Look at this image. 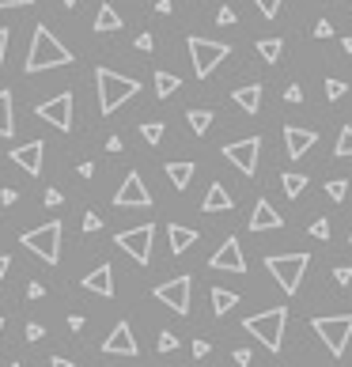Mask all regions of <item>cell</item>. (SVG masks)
Returning <instances> with one entry per match:
<instances>
[{"mask_svg": "<svg viewBox=\"0 0 352 367\" xmlns=\"http://www.w3.org/2000/svg\"><path fill=\"white\" fill-rule=\"evenodd\" d=\"M61 65H72V53L50 35V27H42V23H38L35 35H30V50H27V61H23V68H27V76H35V73H46V68H61Z\"/></svg>", "mask_w": 352, "mask_h": 367, "instance_id": "1", "label": "cell"}, {"mask_svg": "<svg viewBox=\"0 0 352 367\" xmlns=\"http://www.w3.org/2000/svg\"><path fill=\"white\" fill-rule=\"evenodd\" d=\"M95 87H99V110L102 114H114L122 102H129L140 91V84L133 76H118L110 68H95Z\"/></svg>", "mask_w": 352, "mask_h": 367, "instance_id": "2", "label": "cell"}, {"mask_svg": "<svg viewBox=\"0 0 352 367\" xmlns=\"http://www.w3.org/2000/svg\"><path fill=\"white\" fill-rule=\"evenodd\" d=\"M284 322H288V310L284 307H273V310H261V314H250L243 322V330L254 333V337H258L269 352H281V345H284Z\"/></svg>", "mask_w": 352, "mask_h": 367, "instance_id": "3", "label": "cell"}, {"mask_svg": "<svg viewBox=\"0 0 352 367\" xmlns=\"http://www.w3.org/2000/svg\"><path fill=\"white\" fill-rule=\"evenodd\" d=\"M307 265H311V254H269V258H266L269 276H273V281L281 284V288H284L288 295L299 292Z\"/></svg>", "mask_w": 352, "mask_h": 367, "instance_id": "4", "label": "cell"}, {"mask_svg": "<svg viewBox=\"0 0 352 367\" xmlns=\"http://www.w3.org/2000/svg\"><path fill=\"white\" fill-rule=\"evenodd\" d=\"M19 243L27 246L30 254H38L46 265H57V261H61V223H57V220L42 223V227H35V231H27V235H19Z\"/></svg>", "mask_w": 352, "mask_h": 367, "instance_id": "5", "label": "cell"}, {"mask_svg": "<svg viewBox=\"0 0 352 367\" xmlns=\"http://www.w3.org/2000/svg\"><path fill=\"white\" fill-rule=\"evenodd\" d=\"M315 333L322 337V345L330 348V356H345L349 348V337H352V314H333V318H315Z\"/></svg>", "mask_w": 352, "mask_h": 367, "instance_id": "6", "label": "cell"}, {"mask_svg": "<svg viewBox=\"0 0 352 367\" xmlns=\"http://www.w3.org/2000/svg\"><path fill=\"white\" fill-rule=\"evenodd\" d=\"M186 46H189V57H194V73L201 76V79H209L212 68L231 53L228 42H209V38H189Z\"/></svg>", "mask_w": 352, "mask_h": 367, "instance_id": "7", "label": "cell"}, {"mask_svg": "<svg viewBox=\"0 0 352 367\" xmlns=\"http://www.w3.org/2000/svg\"><path fill=\"white\" fill-rule=\"evenodd\" d=\"M151 235H156L151 223H140V227H129V231H122V235H114V243L122 246L137 265H148L151 261Z\"/></svg>", "mask_w": 352, "mask_h": 367, "instance_id": "8", "label": "cell"}, {"mask_svg": "<svg viewBox=\"0 0 352 367\" xmlns=\"http://www.w3.org/2000/svg\"><path fill=\"white\" fill-rule=\"evenodd\" d=\"M189 292H194V281H189V276L182 273V276H174V281L159 284V288L151 292V295H156V299L163 303V307H171L174 314L186 318V314H189Z\"/></svg>", "mask_w": 352, "mask_h": 367, "instance_id": "9", "label": "cell"}, {"mask_svg": "<svg viewBox=\"0 0 352 367\" xmlns=\"http://www.w3.org/2000/svg\"><path fill=\"white\" fill-rule=\"evenodd\" d=\"M258 151H261V137H246V140H235V144H223V159L235 163L243 171V178H254L258 171Z\"/></svg>", "mask_w": 352, "mask_h": 367, "instance_id": "10", "label": "cell"}, {"mask_svg": "<svg viewBox=\"0 0 352 367\" xmlns=\"http://www.w3.org/2000/svg\"><path fill=\"white\" fill-rule=\"evenodd\" d=\"M42 122H50L53 129H61V133H68L72 129V91H61L57 99H46V102H38V110H35Z\"/></svg>", "mask_w": 352, "mask_h": 367, "instance_id": "11", "label": "cell"}, {"mask_svg": "<svg viewBox=\"0 0 352 367\" xmlns=\"http://www.w3.org/2000/svg\"><path fill=\"white\" fill-rule=\"evenodd\" d=\"M114 205H118V209H148V205H151V194H148V186H144V178L137 171L125 174L122 189L114 194Z\"/></svg>", "mask_w": 352, "mask_h": 367, "instance_id": "12", "label": "cell"}, {"mask_svg": "<svg viewBox=\"0 0 352 367\" xmlns=\"http://www.w3.org/2000/svg\"><path fill=\"white\" fill-rule=\"evenodd\" d=\"M212 269H220V273H246V258H243V246H239V238H228V243L220 246V250L209 258Z\"/></svg>", "mask_w": 352, "mask_h": 367, "instance_id": "13", "label": "cell"}, {"mask_svg": "<svg viewBox=\"0 0 352 367\" xmlns=\"http://www.w3.org/2000/svg\"><path fill=\"white\" fill-rule=\"evenodd\" d=\"M42 159H46V144H42V140H27V144H15L12 148V163L23 167L30 178L42 174Z\"/></svg>", "mask_w": 352, "mask_h": 367, "instance_id": "14", "label": "cell"}, {"mask_svg": "<svg viewBox=\"0 0 352 367\" xmlns=\"http://www.w3.org/2000/svg\"><path fill=\"white\" fill-rule=\"evenodd\" d=\"M102 352L106 356H137V337H133V326L129 322H118L110 330V337L102 341Z\"/></svg>", "mask_w": 352, "mask_h": 367, "instance_id": "15", "label": "cell"}, {"mask_svg": "<svg viewBox=\"0 0 352 367\" xmlns=\"http://www.w3.org/2000/svg\"><path fill=\"white\" fill-rule=\"evenodd\" d=\"M246 227H250V231H277V227H284V216L266 201V197H258V201H254V212H250V223H246Z\"/></svg>", "mask_w": 352, "mask_h": 367, "instance_id": "16", "label": "cell"}, {"mask_svg": "<svg viewBox=\"0 0 352 367\" xmlns=\"http://www.w3.org/2000/svg\"><path fill=\"white\" fill-rule=\"evenodd\" d=\"M84 292H91V295H102V299H110V295H114V269L106 265V261H102V265H95L91 273L84 276Z\"/></svg>", "mask_w": 352, "mask_h": 367, "instance_id": "17", "label": "cell"}, {"mask_svg": "<svg viewBox=\"0 0 352 367\" xmlns=\"http://www.w3.org/2000/svg\"><path fill=\"white\" fill-rule=\"evenodd\" d=\"M284 144H288V156H292V159H303L311 148L318 144V133L315 129H299V125H288V129H284Z\"/></svg>", "mask_w": 352, "mask_h": 367, "instance_id": "18", "label": "cell"}, {"mask_svg": "<svg viewBox=\"0 0 352 367\" xmlns=\"http://www.w3.org/2000/svg\"><path fill=\"white\" fill-rule=\"evenodd\" d=\"M231 99L243 106V114H258L261 110V84H243V87H235V95Z\"/></svg>", "mask_w": 352, "mask_h": 367, "instance_id": "19", "label": "cell"}, {"mask_svg": "<svg viewBox=\"0 0 352 367\" xmlns=\"http://www.w3.org/2000/svg\"><path fill=\"white\" fill-rule=\"evenodd\" d=\"M205 212H228L231 209V194L220 186V182H212L209 186V194H205V205H201Z\"/></svg>", "mask_w": 352, "mask_h": 367, "instance_id": "20", "label": "cell"}, {"mask_svg": "<svg viewBox=\"0 0 352 367\" xmlns=\"http://www.w3.org/2000/svg\"><path fill=\"white\" fill-rule=\"evenodd\" d=\"M167 235H171V250L174 254L189 250V246L197 243V231L194 227H182V223H171V227H167Z\"/></svg>", "mask_w": 352, "mask_h": 367, "instance_id": "21", "label": "cell"}, {"mask_svg": "<svg viewBox=\"0 0 352 367\" xmlns=\"http://www.w3.org/2000/svg\"><path fill=\"white\" fill-rule=\"evenodd\" d=\"M209 303H212V314H216V318H223V314H228V310L239 303V295L231 292V288H220V284H216V288L209 292Z\"/></svg>", "mask_w": 352, "mask_h": 367, "instance_id": "22", "label": "cell"}, {"mask_svg": "<svg viewBox=\"0 0 352 367\" xmlns=\"http://www.w3.org/2000/svg\"><path fill=\"white\" fill-rule=\"evenodd\" d=\"M95 30H99V35H110V30H122V15H118L110 4H102V8H99V15H95Z\"/></svg>", "mask_w": 352, "mask_h": 367, "instance_id": "23", "label": "cell"}, {"mask_svg": "<svg viewBox=\"0 0 352 367\" xmlns=\"http://www.w3.org/2000/svg\"><path fill=\"white\" fill-rule=\"evenodd\" d=\"M194 171H197L194 163H167V174H171L174 189H186L189 182H194Z\"/></svg>", "mask_w": 352, "mask_h": 367, "instance_id": "24", "label": "cell"}, {"mask_svg": "<svg viewBox=\"0 0 352 367\" xmlns=\"http://www.w3.org/2000/svg\"><path fill=\"white\" fill-rule=\"evenodd\" d=\"M15 133V117H12V91H0V137Z\"/></svg>", "mask_w": 352, "mask_h": 367, "instance_id": "25", "label": "cell"}, {"mask_svg": "<svg viewBox=\"0 0 352 367\" xmlns=\"http://www.w3.org/2000/svg\"><path fill=\"white\" fill-rule=\"evenodd\" d=\"M151 84H156V95H159V99H171V95L182 87V79L171 76V73H156V79H151Z\"/></svg>", "mask_w": 352, "mask_h": 367, "instance_id": "26", "label": "cell"}, {"mask_svg": "<svg viewBox=\"0 0 352 367\" xmlns=\"http://www.w3.org/2000/svg\"><path fill=\"white\" fill-rule=\"evenodd\" d=\"M258 53H261V61L277 65V61H281V53H284V42H281V38H261V42H258Z\"/></svg>", "mask_w": 352, "mask_h": 367, "instance_id": "27", "label": "cell"}, {"mask_svg": "<svg viewBox=\"0 0 352 367\" xmlns=\"http://www.w3.org/2000/svg\"><path fill=\"white\" fill-rule=\"evenodd\" d=\"M186 122H189V129H194L197 137H205V133H209V125H212V110H189Z\"/></svg>", "mask_w": 352, "mask_h": 367, "instance_id": "28", "label": "cell"}, {"mask_svg": "<svg viewBox=\"0 0 352 367\" xmlns=\"http://www.w3.org/2000/svg\"><path fill=\"white\" fill-rule=\"evenodd\" d=\"M281 186H284V194H288V197H299L303 189H307V174L288 171V174H281Z\"/></svg>", "mask_w": 352, "mask_h": 367, "instance_id": "29", "label": "cell"}, {"mask_svg": "<svg viewBox=\"0 0 352 367\" xmlns=\"http://www.w3.org/2000/svg\"><path fill=\"white\" fill-rule=\"evenodd\" d=\"M326 197L341 205L349 197V178H330V182H326Z\"/></svg>", "mask_w": 352, "mask_h": 367, "instance_id": "30", "label": "cell"}, {"mask_svg": "<svg viewBox=\"0 0 352 367\" xmlns=\"http://www.w3.org/2000/svg\"><path fill=\"white\" fill-rule=\"evenodd\" d=\"M163 133H167V129H163V122H144V125H140V137L148 140L151 148H156L159 140H163Z\"/></svg>", "mask_w": 352, "mask_h": 367, "instance_id": "31", "label": "cell"}, {"mask_svg": "<svg viewBox=\"0 0 352 367\" xmlns=\"http://www.w3.org/2000/svg\"><path fill=\"white\" fill-rule=\"evenodd\" d=\"M333 156H337V159H349V156H352V125H345V129H341L337 144H333Z\"/></svg>", "mask_w": 352, "mask_h": 367, "instance_id": "32", "label": "cell"}, {"mask_svg": "<svg viewBox=\"0 0 352 367\" xmlns=\"http://www.w3.org/2000/svg\"><path fill=\"white\" fill-rule=\"evenodd\" d=\"M345 91H349L345 79H333V76L326 79V99H330V102H333V99H345Z\"/></svg>", "mask_w": 352, "mask_h": 367, "instance_id": "33", "label": "cell"}, {"mask_svg": "<svg viewBox=\"0 0 352 367\" xmlns=\"http://www.w3.org/2000/svg\"><path fill=\"white\" fill-rule=\"evenodd\" d=\"M254 4H258V12L266 15V19H273V15L281 12V4H284V0H254Z\"/></svg>", "mask_w": 352, "mask_h": 367, "instance_id": "34", "label": "cell"}, {"mask_svg": "<svg viewBox=\"0 0 352 367\" xmlns=\"http://www.w3.org/2000/svg\"><path fill=\"white\" fill-rule=\"evenodd\" d=\"M174 348H178V337H174V333H159V352H174Z\"/></svg>", "mask_w": 352, "mask_h": 367, "instance_id": "35", "label": "cell"}, {"mask_svg": "<svg viewBox=\"0 0 352 367\" xmlns=\"http://www.w3.org/2000/svg\"><path fill=\"white\" fill-rule=\"evenodd\" d=\"M311 235L326 243V238H330V223H326V220H315V223H311Z\"/></svg>", "mask_w": 352, "mask_h": 367, "instance_id": "36", "label": "cell"}, {"mask_svg": "<svg viewBox=\"0 0 352 367\" xmlns=\"http://www.w3.org/2000/svg\"><path fill=\"white\" fill-rule=\"evenodd\" d=\"M46 337V326L42 322H27V341H42Z\"/></svg>", "mask_w": 352, "mask_h": 367, "instance_id": "37", "label": "cell"}, {"mask_svg": "<svg viewBox=\"0 0 352 367\" xmlns=\"http://www.w3.org/2000/svg\"><path fill=\"white\" fill-rule=\"evenodd\" d=\"M333 276H337L341 288H349V284H352V269L349 265H337V269H333Z\"/></svg>", "mask_w": 352, "mask_h": 367, "instance_id": "38", "label": "cell"}, {"mask_svg": "<svg viewBox=\"0 0 352 367\" xmlns=\"http://www.w3.org/2000/svg\"><path fill=\"white\" fill-rule=\"evenodd\" d=\"M231 356H235V364H239V367H250V360H254V352H250V348H235Z\"/></svg>", "mask_w": 352, "mask_h": 367, "instance_id": "39", "label": "cell"}, {"mask_svg": "<svg viewBox=\"0 0 352 367\" xmlns=\"http://www.w3.org/2000/svg\"><path fill=\"white\" fill-rule=\"evenodd\" d=\"M46 205H50V209L65 205V194H61V189H46Z\"/></svg>", "mask_w": 352, "mask_h": 367, "instance_id": "40", "label": "cell"}, {"mask_svg": "<svg viewBox=\"0 0 352 367\" xmlns=\"http://www.w3.org/2000/svg\"><path fill=\"white\" fill-rule=\"evenodd\" d=\"M102 227V216H95V212H87V216H84V231H87V235H91V231H99Z\"/></svg>", "mask_w": 352, "mask_h": 367, "instance_id": "41", "label": "cell"}, {"mask_svg": "<svg viewBox=\"0 0 352 367\" xmlns=\"http://www.w3.org/2000/svg\"><path fill=\"white\" fill-rule=\"evenodd\" d=\"M330 35H333L330 19H318V23H315V38H330Z\"/></svg>", "mask_w": 352, "mask_h": 367, "instance_id": "42", "label": "cell"}, {"mask_svg": "<svg viewBox=\"0 0 352 367\" xmlns=\"http://www.w3.org/2000/svg\"><path fill=\"white\" fill-rule=\"evenodd\" d=\"M284 99H288V102H303V87H299V84H292V87L284 91Z\"/></svg>", "mask_w": 352, "mask_h": 367, "instance_id": "43", "label": "cell"}, {"mask_svg": "<svg viewBox=\"0 0 352 367\" xmlns=\"http://www.w3.org/2000/svg\"><path fill=\"white\" fill-rule=\"evenodd\" d=\"M42 295H46V288H42L38 281H30V284H27V299H42Z\"/></svg>", "mask_w": 352, "mask_h": 367, "instance_id": "44", "label": "cell"}, {"mask_svg": "<svg viewBox=\"0 0 352 367\" xmlns=\"http://www.w3.org/2000/svg\"><path fill=\"white\" fill-rule=\"evenodd\" d=\"M216 19H220V27H231V23H235V12H231V8H220Z\"/></svg>", "mask_w": 352, "mask_h": 367, "instance_id": "45", "label": "cell"}, {"mask_svg": "<svg viewBox=\"0 0 352 367\" xmlns=\"http://www.w3.org/2000/svg\"><path fill=\"white\" fill-rule=\"evenodd\" d=\"M137 50H144V53L156 50V38H151V35H140V38H137Z\"/></svg>", "mask_w": 352, "mask_h": 367, "instance_id": "46", "label": "cell"}, {"mask_svg": "<svg viewBox=\"0 0 352 367\" xmlns=\"http://www.w3.org/2000/svg\"><path fill=\"white\" fill-rule=\"evenodd\" d=\"M4 53H8V27H0V68H4Z\"/></svg>", "mask_w": 352, "mask_h": 367, "instance_id": "47", "label": "cell"}, {"mask_svg": "<svg viewBox=\"0 0 352 367\" xmlns=\"http://www.w3.org/2000/svg\"><path fill=\"white\" fill-rule=\"evenodd\" d=\"M27 4H35V0H0V12L4 8H27Z\"/></svg>", "mask_w": 352, "mask_h": 367, "instance_id": "48", "label": "cell"}, {"mask_svg": "<svg viewBox=\"0 0 352 367\" xmlns=\"http://www.w3.org/2000/svg\"><path fill=\"white\" fill-rule=\"evenodd\" d=\"M0 201H4V205H15V201H19V194H15V189H0Z\"/></svg>", "mask_w": 352, "mask_h": 367, "instance_id": "49", "label": "cell"}, {"mask_svg": "<svg viewBox=\"0 0 352 367\" xmlns=\"http://www.w3.org/2000/svg\"><path fill=\"white\" fill-rule=\"evenodd\" d=\"M194 356H201V360H205V356H209V341H194Z\"/></svg>", "mask_w": 352, "mask_h": 367, "instance_id": "50", "label": "cell"}, {"mask_svg": "<svg viewBox=\"0 0 352 367\" xmlns=\"http://www.w3.org/2000/svg\"><path fill=\"white\" fill-rule=\"evenodd\" d=\"M68 330L80 333V330H84V318H80V314H68Z\"/></svg>", "mask_w": 352, "mask_h": 367, "instance_id": "51", "label": "cell"}, {"mask_svg": "<svg viewBox=\"0 0 352 367\" xmlns=\"http://www.w3.org/2000/svg\"><path fill=\"white\" fill-rule=\"evenodd\" d=\"M125 144H122V137H106V151H122Z\"/></svg>", "mask_w": 352, "mask_h": 367, "instance_id": "52", "label": "cell"}, {"mask_svg": "<svg viewBox=\"0 0 352 367\" xmlns=\"http://www.w3.org/2000/svg\"><path fill=\"white\" fill-rule=\"evenodd\" d=\"M95 174V163H80V178H91Z\"/></svg>", "mask_w": 352, "mask_h": 367, "instance_id": "53", "label": "cell"}, {"mask_svg": "<svg viewBox=\"0 0 352 367\" xmlns=\"http://www.w3.org/2000/svg\"><path fill=\"white\" fill-rule=\"evenodd\" d=\"M8 265H12V258H8V254H0V281H4V273H8Z\"/></svg>", "mask_w": 352, "mask_h": 367, "instance_id": "54", "label": "cell"}, {"mask_svg": "<svg viewBox=\"0 0 352 367\" xmlns=\"http://www.w3.org/2000/svg\"><path fill=\"white\" fill-rule=\"evenodd\" d=\"M156 12L167 15V12H171V0H156Z\"/></svg>", "mask_w": 352, "mask_h": 367, "instance_id": "55", "label": "cell"}, {"mask_svg": "<svg viewBox=\"0 0 352 367\" xmlns=\"http://www.w3.org/2000/svg\"><path fill=\"white\" fill-rule=\"evenodd\" d=\"M50 367H72V360H65V356H53Z\"/></svg>", "mask_w": 352, "mask_h": 367, "instance_id": "56", "label": "cell"}, {"mask_svg": "<svg viewBox=\"0 0 352 367\" xmlns=\"http://www.w3.org/2000/svg\"><path fill=\"white\" fill-rule=\"evenodd\" d=\"M341 46H345V53H352V38H345V42H341Z\"/></svg>", "mask_w": 352, "mask_h": 367, "instance_id": "57", "label": "cell"}, {"mask_svg": "<svg viewBox=\"0 0 352 367\" xmlns=\"http://www.w3.org/2000/svg\"><path fill=\"white\" fill-rule=\"evenodd\" d=\"M61 4H65V8H76V4H80V0H61Z\"/></svg>", "mask_w": 352, "mask_h": 367, "instance_id": "58", "label": "cell"}, {"mask_svg": "<svg viewBox=\"0 0 352 367\" xmlns=\"http://www.w3.org/2000/svg\"><path fill=\"white\" fill-rule=\"evenodd\" d=\"M0 333H4V318H0Z\"/></svg>", "mask_w": 352, "mask_h": 367, "instance_id": "59", "label": "cell"}, {"mask_svg": "<svg viewBox=\"0 0 352 367\" xmlns=\"http://www.w3.org/2000/svg\"><path fill=\"white\" fill-rule=\"evenodd\" d=\"M349 243H352V231H349Z\"/></svg>", "mask_w": 352, "mask_h": 367, "instance_id": "60", "label": "cell"}, {"mask_svg": "<svg viewBox=\"0 0 352 367\" xmlns=\"http://www.w3.org/2000/svg\"><path fill=\"white\" fill-rule=\"evenodd\" d=\"M12 367H19V364H12Z\"/></svg>", "mask_w": 352, "mask_h": 367, "instance_id": "61", "label": "cell"}]
</instances>
